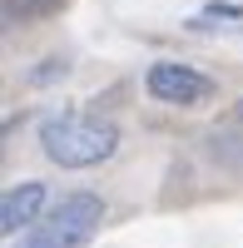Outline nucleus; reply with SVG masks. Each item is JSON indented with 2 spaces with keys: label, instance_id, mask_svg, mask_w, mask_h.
Wrapping results in <instances>:
<instances>
[{
  "label": "nucleus",
  "instance_id": "4",
  "mask_svg": "<svg viewBox=\"0 0 243 248\" xmlns=\"http://www.w3.org/2000/svg\"><path fill=\"white\" fill-rule=\"evenodd\" d=\"M40 209H45V184H35V179L15 184V189H5V199H0V229H5L10 238L25 233L40 218Z\"/></svg>",
  "mask_w": 243,
  "mask_h": 248
},
{
  "label": "nucleus",
  "instance_id": "7",
  "mask_svg": "<svg viewBox=\"0 0 243 248\" xmlns=\"http://www.w3.org/2000/svg\"><path fill=\"white\" fill-rule=\"evenodd\" d=\"M238 114H243V105H238Z\"/></svg>",
  "mask_w": 243,
  "mask_h": 248
},
{
  "label": "nucleus",
  "instance_id": "1",
  "mask_svg": "<svg viewBox=\"0 0 243 248\" xmlns=\"http://www.w3.org/2000/svg\"><path fill=\"white\" fill-rule=\"evenodd\" d=\"M40 149L60 169H94L119 149V124L99 114H50L40 119Z\"/></svg>",
  "mask_w": 243,
  "mask_h": 248
},
{
  "label": "nucleus",
  "instance_id": "6",
  "mask_svg": "<svg viewBox=\"0 0 243 248\" xmlns=\"http://www.w3.org/2000/svg\"><path fill=\"white\" fill-rule=\"evenodd\" d=\"M204 20H243V5H224V0H213L204 10Z\"/></svg>",
  "mask_w": 243,
  "mask_h": 248
},
{
  "label": "nucleus",
  "instance_id": "2",
  "mask_svg": "<svg viewBox=\"0 0 243 248\" xmlns=\"http://www.w3.org/2000/svg\"><path fill=\"white\" fill-rule=\"evenodd\" d=\"M99 223H105V199L79 189V194H65L45 218H35L15 248H85L99 233Z\"/></svg>",
  "mask_w": 243,
  "mask_h": 248
},
{
  "label": "nucleus",
  "instance_id": "5",
  "mask_svg": "<svg viewBox=\"0 0 243 248\" xmlns=\"http://www.w3.org/2000/svg\"><path fill=\"white\" fill-rule=\"evenodd\" d=\"M65 0H5V25H30V20L60 10Z\"/></svg>",
  "mask_w": 243,
  "mask_h": 248
},
{
  "label": "nucleus",
  "instance_id": "3",
  "mask_svg": "<svg viewBox=\"0 0 243 248\" xmlns=\"http://www.w3.org/2000/svg\"><path fill=\"white\" fill-rule=\"evenodd\" d=\"M144 90L159 99V105H204L213 94V79L189 70V65H174V60H154L144 70Z\"/></svg>",
  "mask_w": 243,
  "mask_h": 248
}]
</instances>
